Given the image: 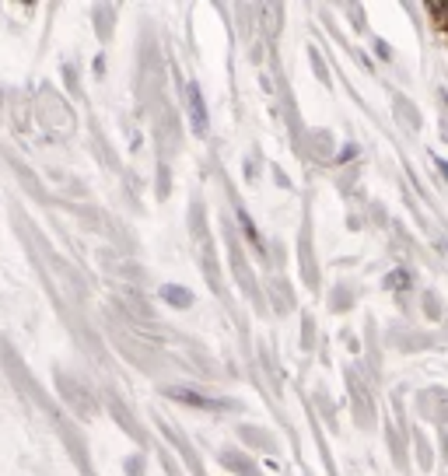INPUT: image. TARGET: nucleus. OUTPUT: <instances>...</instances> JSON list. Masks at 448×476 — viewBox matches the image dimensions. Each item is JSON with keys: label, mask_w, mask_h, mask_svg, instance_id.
Here are the masks:
<instances>
[{"label": "nucleus", "mask_w": 448, "mask_h": 476, "mask_svg": "<svg viewBox=\"0 0 448 476\" xmlns=\"http://www.w3.org/2000/svg\"><path fill=\"white\" fill-rule=\"evenodd\" d=\"M161 295H165V298H172V302H179V309H186V305L193 302V298H190V291H183V288H165Z\"/></svg>", "instance_id": "obj_1"}, {"label": "nucleus", "mask_w": 448, "mask_h": 476, "mask_svg": "<svg viewBox=\"0 0 448 476\" xmlns=\"http://www.w3.org/2000/svg\"><path fill=\"white\" fill-rule=\"evenodd\" d=\"M190 99H193V123H197V130H204L207 123H204V113H200L204 106H200V91L197 88H190Z\"/></svg>", "instance_id": "obj_2"}]
</instances>
